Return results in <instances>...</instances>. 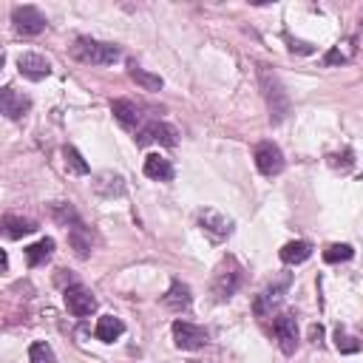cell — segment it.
I'll list each match as a JSON object with an SVG mask.
<instances>
[{
  "instance_id": "cell-3",
  "label": "cell",
  "mask_w": 363,
  "mask_h": 363,
  "mask_svg": "<svg viewBox=\"0 0 363 363\" xmlns=\"http://www.w3.org/2000/svg\"><path fill=\"white\" fill-rule=\"evenodd\" d=\"M74 57L91 66H111L119 60V49L114 43H103V40H91V37H80L74 43Z\"/></svg>"
},
{
  "instance_id": "cell-7",
  "label": "cell",
  "mask_w": 363,
  "mask_h": 363,
  "mask_svg": "<svg viewBox=\"0 0 363 363\" xmlns=\"http://www.w3.org/2000/svg\"><path fill=\"white\" fill-rule=\"evenodd\" d=\"M272 332H276L284 355H295V349H298V321H295L292 312H281L276 321H272Z\"/></svg>"
},
{
  "instance_id": "cell-17",
  "label": "cell",
  "mask_w": 363,
  "mask_h": 363,
  "mask_svg": "<svg viewBox=\"0 0 363 363\" xmlns=\"http://www.w3.org/2000/svg\"><path fill=\"white\" fill-rule=\"evenodd\" d=\"M34 230H37V221H34V218L15 216V213H6V216H3V236H6V239H23V236H31Z\"/></svg>"
},
{
  "instance_id": "cell-9",
  "label": "cell",
  "mask_w": 363,
  "mask_h": 363,
  "mask_svg": "<svg viewBox=\"0 0 363 363\" xmlns=\"http://www.w3.org/2000/svg\"><path fill=\"white\" fill-rule=\"evenodd\" d=\"M63 301H66L68 312L77 315V318H85V315H91V312L97 309V298H94V292H91L88 287H82V284L68 287V290L63 292Z\"/></svg>"
},
{
  "instance_id": "cell-34",
  "label": "cell",
  "mask_w": 363,
  "mask_h": 363,
  "mask_svg": "<svg viewBox=\"0 0 363 363\" xmlns=\"http://www.w3.org/2000/svg\"><path fill=\"white\" fill-rule=\"evenodd\" d=\"M357 29H360V34H363V17H360V26H357Z\"/></svg>"
},
{
  "instance_id": "cell-6",
  "label": "cell",
  "mask_w": 363,
  "mask_h": 363,
  "mask_svg": "<svg viewBox=\"0 0 363 363\" xmlns=\"http://www.w3.org/2000/svg\"><path fill=\"white\" fill-rule=\"evenodd\" d=\"M12 23H15V31L23 34V37H34L45 29V15L37 9V6H15L12 12Z\"/></svg>"
},
{
  "instance_id": "cell-28",
  "label": "cell",
  "mask_w": 363,
  "mask_h": 363,
  "mask_svg": "<svg viewBox=\"0 0 363 363\" xmlns=\"http://www.w3.org/2000/svg\"><path fill=\"white\" fill-rule=\"evenodd\" d=\"M352 255H355V250L349 244H332V247L324 250V261L327 264H341V261H349Z\"/></svg>"
},
{
  "instance_id": "cell-23",
  "label": "cell",
  "mask_w": 363,
  "mask_h": 363,
  "mask_svg": "<svg viewBox=\"0 0 363 363\" xmlns=\"http://www.w3.org/2000/svg\"><path fill=\"white\" fill-rule=\"evenodd\" d=\"M355 52H357L355 40H343V43L332 45V49L327 52V57H324V66H346V63L355 57Z\"/></svg>"
},
{
  "instance_id": "cell-22",
  "label": "cell",
  "mask_w": 363,
  "mask_h": 363,
  "mask_svg": "<svg viewBox=\"0 0 363 363\" xmlns=\"http://www.w3.org/2000/svg\"><path fill=\"white\" fill-rule=\"evenodd\" d=\"M279 255H281L284 264L295 267V264H304V261L312 255V244H309V242H287Z\"/></svg>"
},
{
  "instance_id": "cell-20",
  "label": "cell",
  "mask_w": 363,
  "mask_h": 363,
  "mask_svg": "<svg viewBox=\"0 0 363 363\" xmlns=\"http://www.w3.org/2000/svg\"><path fill=\"white\" fill-rule=\"evenodd\" d=\"M122 332H125V324L119 321V318H114V315H103L97 321V329H94L97 341H103V343H114Z\"/></svg>"
},
{
  "instance_id": "cell-5",
  "label": "cell",
  "mask_w": 363,
  "mask_h": 363,
  "mask_svg": "<svg viewBox=\"0 0 363 363\" xmlns=\"http://www.w3.org/2000/svg\"><path fill=\"white\" fill-rule=\"evenodd\" d=\"M133 140H136V145H140V148H148L154 142H159L165 148H173L176 145V128H170L168 122H151V125L136 131Z\"/></svg>"
},
{
  "instance_id": "cell-12",
  "label": "cell",
  "mask_w": 363,
  "mask_h": 363,
  "mask_svg": "<svg viewBox=\"0 0 363 363\" xmlns=\"http://www.w3.org/2000/svg\"><path fill=\"white\" fill-rule=\"evenodd\" d=\"M31 108V100L26 94H20V91L15 88H3L0 91V111L6 114V119H23Z\"/></svg>"
},
{
  "instance_id": "cell-27",
  "label": "cell",
  "mask_w": 363,
  "mask_h": 363,
  "mask_svg": "<svg viewBox=\"0 0 363 363\" xmlns=\"http://www.w3.org/2000/svg\"><path fill=\"white\" fill-rule=\"evenodd\" d=\"M63 159H66V168H68L71 173H77V176H85V173H88V162L82 159V154H80L77 148L68 145V148L63 151Z\"/></svg>"
},
{
  "instance_id": "cell-25",
  "label": "cell",
  "mask_w": 363,
  "mask_h": 363,
  "mask_svg": "<svg viewBox=\"0 0 363 363\" xmlns=\"http://www.w3.org/2000/svg\"><path fill=\"white\" fill-rule=\"evenodd\" d=\"M49 213H52V218H54L57 224H63V227H66V230H68V227H74V224L80 221L77 210H74L71 205H66V202H54V205L49 207Z\"/></svg>"
},
{
  "instance_id": "cell-13",
  "label": "cell",
  "mask_w": 363,
  "mask_h": 363,
  "mask_svg": "<svg viewBox=\"0 0 363 363\" xmlns=\"http://www.w3.org/2000/svg\"><path fill=\"white\" fill-rule=\"evenodd\" d=\"M91 188H94L97 196L103 199H117L125 193V179L122 173H114V170H103L94 176V182H91Z\"/></svg>"
},
{
  "instance_id": "cell-24",
  "label": "cell",
  "mask_w": 363,
  "mask_h": 363,
  "mask_svg": "<svg viewBox=\"0 0 363 363\" xmlns=\"http://www.w3.org/2000/svg\"><path fill=\"white\" fill-rule=\"evenodd\" d=\"M54 255V239H40L37 244H31V247H26V261H29V267H40V264H45Z\"/></svg>"
},
{
  "instance_id": "cell-32",
  "label": "cell",
  "mask_w": 363,
  "mask_h": 363,
  "mask_svg": "<svg viewBox=\"0 0 363 363\" xmlns=\"http://www.w3.org/2000/svg\"><path fill=\"white\" fill-rule=\"evenodd\" d=\"M290 49H292V52H301V54H312L309 43H295V40H290Z\"/></svg>"
},
{
  "instance_id": "cell-31",
  "label": "cell",
  "mask_w": 363,
  "mask_h": 363,
  "mask_svg": "<svg viewBox=\"0 0 363 363\" xmlns=\"http://www.w3.org/2000/svg\"><path fill=\"white\" fill-rule=\"evenodd\" d=\"M309 338H312V343H321V338H324V327L312 324V327H309Z\"/></svg>"
},
{
  "instance_id": "cell-4",
  "label": "cell",
  "mask_w": 363,
  "mask_h": 363,
  "mask_svg": "<svg viewBox=\"0 0 363 363\" xmlns=\"http://www.w3.org/2000/svg\"><path fill=\"white\" fill-rule=\"evenodd\" d=\"M173 343L182 352H196L207 343V332L191 321H173Z\"/></svg>"
},
{
  "instance_id": "cell-8",
  "label": "cell",
  "mask_w": 363,
  "mask_h": 363,
  "mask_svg": "<svg viewBox=\"0 0 363 363\" xmlns=\"http://www.w3.org/2000/svg\"><path fill=\"white\" fill-rule=\"evenodd\" d=\"M255 168L264 173V176H279L284 170V154L276 142H261L255 145Z\"/></svg>"
},
{
  "instance_id": "cell-1",
  "label": "cell",
  "mask_w": 363,
  "mask_h": 363,
  "mask_svg": "<svg viewBox=\"0 0 363 363\" xmlns=\"http://www.w3.org/2000/svg\"><path fill=\"white\" fill-rule=\"evenodd\" d=\"M244 284V267L239 264L236 255H224L218 261V267L213 269V281H210V292L216 301H227L239 292V287Z\"/></svg>"
},
{
  "instance_id": "cell-21",
  "label": "cell",
  "mask_w": 363,
  "mask_h": 363,
  "mask_svg": "<svg viewBox=\"0 0 363 363\" xmlns=\"http://www.w3.org/2000/svg\"><path fill=\"white\" fill-rule=\"evenodd\" d=\"M145 176H148V179H156V182H170V179H173V165H170V159H165V156H159V154H151V156L145 159Z\"/></svg>"
},
{
  "instance_id": "cell-10",
  "label": "cell",
  "mask_w": 363,
  "mask_h": 363,
  "mask_svg": "<svg viewBox=\"0 0 363 363\" xmlns=\"http://www.w3.org/2000/svg\"><path fill=\"white\" fill-rule=\"evenodd\" d=\"M199 224H202V230H205L213 242H221V239H227V236L233 233V218L221 216V213L213 210V207L199 210Z\"/></svg>"
},
{
  "instance_id": "cell-18",
  "label": "cell",
  "mask_w": 363,
  "mask_h": 363,
  "mask_svg": "<svg viewBox=\"0 0 363 363\" xmlns=\"http://www.w3.org/2000/svg\"><path fill=\"white\" fill-rule=\"evenodd\" d=\"M68 244H71V250H74V255L77 258H88L91 255V233L85 230V224L82 221H77L74 227H68Z\"/></svg>"
},
{
  "instance_id": "cell-33",
  "label": "cell",
  "mask_w": 363,
  "mask_h": 363,
  "mask_svg": "<svg viewBox=\"0 0 363 363\" xmlns=\"http://www.w3.org/2000/svg\"><path fill=\"white\" fill-rule=\"evenodd\" d=\"M0 267H3V272L9 269V255L6 253H0Z\"/></svg>"
},
{
  "instance_id": "cell-11",
  "label": "cell",
  "mask_w": 363,
  "mask_h": 363,
  "mask_svg": "<svg viewBox=\"0 0 363 363\" xmlns=\"http://www.w3.org/2000/svg\"><path fill=\"white\" fill-rule=\"evenodd\" d=\"M17 71H20L26 80L40 82V80H45V77L52 74V63L45 60L43 54H37V52H26V54L17 57Z\"/></svg>"
},
{
  "instance_id": "cell-2",
  "label": "cell",
  "mask_w": 363,
  "mask_h": 363,
  "mask_svg": "<svg viewBox=\"0 0 363 363\" xmlns=\"http://www.w3.org/2000/svg\"><path fill=\"white\" fill-rule=\"evenodd\" d=\"M258 82H261L264 100H267V108H269V119L272 122H284L287 114H290V97H287L279 74L272 68H267V66H258Z\"/></svg>"
},
{
  "instance_id": "cell-30",
  "label": "cell",
  "mask_w": 363,
  "mask_h": 363,
  "mask_svg": "<svg viewBox=\"0 0 363 363\" xmlns=\"http://www.w3.org/2000/svg\"><path fill=\"white\" fill-rule=\"evenodd\" d=\"M327 159H329V168H335V170H349L355 165L352 162V151H343V156L341 154H329Z\"/></svg>"
},
{
  "instance_id": "cell-26",
  "label": "cell",
  "mask_w": 363,
  "mask_h": 363,
  "mask_svg": "<svg viewBox=\"0 0 363 363\" xmlns=\"http://www.w3.org/2000/svg\"><path fill=\"white\" fill-rule=\"evenodd\" d=\"M29 360H31V363H57L54 349L45 343V341H37V343L29 346Z\"/></svg>"
},
{
  "instance_id": "cell-19",
  "label": "cell",
  "mask_w": 363,
  "mask_h": 363,
  "mask_svg": "<svg viewBox=\"0 0 363 363\" xmlns=\"http://www.w3.org/2000/svg\"><path fill=\"white\" fill-rule=\"evenodd\" d=\"M128 77H131L136 85H140L142 91H159V88L165 85V80H162L159 74H151V71H145L142 66H136L133 60L128 63Z\"/></svg>"
},
{
  "instance_id": "cell-15",
  "label": "cell",
  "mask_w": 363,
  "mask_h": 363,
  "mask_svg": "<svg viewBox=\"0 0 363 363\" xmlns=\"http://www.w3.org/2000/svg\"><path fill=\"white\" fill-rule=\"evenodd\" d=\"M111 114H114V119L125 131H136V125H140V119H142L140 108H136V103H131V100H114L111 103Z\"/></svg>"
},
{
  "instance_id": "cell-14",
  "label": "cell",
  "mask_w": 363,
  "mask_h": 363,
  "mask_svg": "<svg viewBox=\"0 0 363 363\" xmlns=\"http://www.w3.org/2000/svg\"><path fill=\"white\" fill-rule=\"evenodd\" d=\"M287 279H281L276 287H267L261 295H255V304H253V309H255V315L258 318H264V315H272V309H276L279 304H281V298H284V292H287Z\"/></svg>"
},
{
  "instance_id": "cell-16",
  "label": "cell",
  "mask_w": 363,
  "mask_h": 363,
  "mask_svg": "<svg viewBox=\"0 0 363 363\" xmlns=\"http://www.w3.org/2000/svg\"><path fill=\"white\" fill-rule=\"evenodd\" d=\"M162 304H165L168 309H173V312H185V309H191V304H193L191 287H188V284H182V281H173L170 290L165 292Z\"/></svg>"
},
{
  "instance_id": "cell-29",
  "label": "cell",
  "mask_w": 363,
  "mask_h": 363,
  "mask_svg": "<svg viewBox=\"0 0 363 363\" xmlns=\"http://www.w3.org/2000/svg\"><path fill=\"white\" fill-rule=\"evenodd\" d=\"M335 346H338V352L352 355V352H357V349H360V341H357V338H352V335H346L343 329H338V332H335Z\"/></svg>"
}]
</instances>
